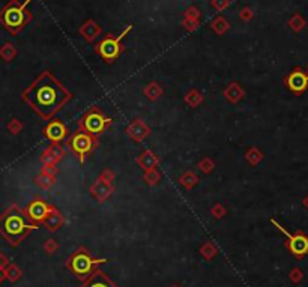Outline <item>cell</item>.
<instances>
[{
	"label": "cell",
	"instance_id": "6da1fadb",
	"mask_svg": "<svg viewBox=\"0 0 308 287\" xmlns=\"http://www.w3.org/2000/svg\"><path fill=\"white\" fill-rule=\"evenodd\" d=\"M23 98L41 117L51 119L72 98V94L45 71L27 87Z\"/></svg>",
	"mask_w": 308,
	"mask_h": 287
},
{
	"label": "cell",
	"instance_id": "7a4b0ae2",
	"mask_svg": "<svg viewBox=\"0 0 308 287\" xmlns=\"http://www.w3.org/2000/svg\"><path fill=\"white\" fill-rule=\"evenodd\" d=\"M33 229H36V224L18 209H11L0 218V231L12 244H18Z\"/></svg>",
	"mask_w": 308,
	"mask_h": 287
},
{
	"label": "cell",
	"instance_id": "3957f363",
	"mask_svg": "<svg viewBox=\"0 0 308 287\" xmlns=\"http://www.w3.org/2000/svg\"><path fill=\"white\" fill-rule=\"evenodd\" d=\"M102 262H106L104 259H93L86 249L81 248L77 249L75 253L70 257L68 260V268L71 269V271L80 277V278H86L93 272V268Z\"/></svg>",
	"mask_w": 308,
	"mask_h": 287
},
{
	"label": "cell",
	"instance_id": "277c9868",
	"mask_svg": "<svg viewBox=\"0 0 308 287\" xmlns=\"http://www.w3.org/2000/svg\"><path fill=\"white\" fill-rule=\"evenodd\" d=\"M110 123H111V119L106 116L99 109H91L81 117L80 127L88 134L93 137H99L101 134L106 133V130L110 127Z\"/></svg>",
	"mask_w": 308,
	"mask_h": 287
},
{
	"label": "cell",
	"instance_id": "5b68a950",
	"mask_svg": "<svg viewBox=\"0 0 308 287\" xmlns=\"http://www.w3.org/2000/svg\"><path fill=\"white\" fill-rule=\"evenodd\" d=\"M66 145L81 161H84V158L96 148V137L88 134L84 130H78L68 138Z\"/></svg>",
	"mask_w": 308,
	"mask_h": 287
},
{
	"label": "cell",
	"instance_id": "8992f818",
	"mask_svg": "<svg viewBox=\"0 0 308 287\" xmlns=\"http://www.w3.org/2000/svg\"><path fill=\"white\" fill-rule=\"evenodd\" d=\"M0 20H2L3 26L6 29H9L11 32H17L20 30L26 21H27V15L24 11V5H18L17 2L11 3L9 6H6L2 14H0Z\"/></svg>",
	"mask_w": 308,
	"mask_h": 287
},
{
	"label": "cell",
	"instance_id": "52a82bcc",
	"mask_svg": "<svg viewBox=\"0 0 308 287\" xmlns=\"http://www.w3.org/2000/svg\"><path fill=\"white\" fill-rule=\"evenodd\" d=\"M273 224H275L284 235L287 236V242H286V247H287V249L290 251V253H292L295 257H298V259H301V257H304L305 254H308V236L307 235H304L302 231H296V233H293V235H290V233L286 230V229H283L278 223H275V221H272Z\"/></svg>",
	"mask_w": 308,
	"mask_h": 287
},
{
	"label": "cell",
	"instance_id": "ba28073f",
	"mask_svg": "<svg viewBox=\"0 0 308 287\" xmlns=\"http://www.w3.org/2000/svg\"><path fill=\"white\" fill-rule=\"evenodd\" d=\"M286 86L290 92L296 95H302L308 89V74L304 69L296 68L286 77Z\"/></svg>",
	"mask_w": 308,
	"mask_h": 287
},
{
	"label": "cell",
	"instance_id": "9c48e42d",
	"mask_svg": "<svg viewBox=\"0 0 308 287\" xmlns=\"http://www.w3.org/2000/svg\"><path fill=\"white\" fill-rule=\"evenodd\" d=\"M127 32H124L121 37L119 38H107V39H104L102 41L99 45H98V53L99 55L104 57L106 60H109V62H113L119 55H121V41H122V38H124V35H125Z\"/></svg>",
	"mask_w": 308,
	"mask_h": 287
},
{
	"label": "cell",
	"instance_id": "30bf717a",
	"mask_svg": "<svg viewBox=\"0 0 308 287\" xmlns=\"http://www.w3.org/2000/svg\"><path fill=\"white\" fill-rule=\"evenodd\" d=\"M51 210H53V208H51L47 202L36 199L29 205L26 215L32 223H42V221L47 220V217L51 213Z\"/></svg>",
	"mask_w": 308,
	"mask_h": 287
},
{
	"label": "cell",
	"instance_id": "8fae6325",
	"mask_svg": "<svg viewBox=\"0 0 308 287\" xmlns=\"http://www.w3.org/2000/svg\"><path fill=\"white\" fill-rule=\"evenodd\" d=\"M44 135L53 143H62L68 137V130L60 119H50L44 127Z\"/></svg>",
	"mask_w": 308,
	"mask_h": 287
},
{
	"label": "cell",
	"instance_id": "7c38bea8",
	"mask_svg": "<svg viewBox=\"0 0 308 287\" xmlns=\"http://www.w3.org/2000/svg\"><path fill=\"white\" fill-rule=\"evenodd\" d=\"M89 277L91 278L86 281V284H84L83 287H116L113 284V281L102 272H95V274L92 272Z\"/></svg>",
	"mask_w": 308,
	"mask_h": 287
},
{
	"label": "cell",
	"instance_id": "4fadbf2b",
	"mask_svg": "<svg viewBox=\"0 0 308 287\" xmlns=\"http://www.w3.org/2000/svg\"><path fill=\"white\" fill-rule=\"evenodd\" d=\"M60 223H62V217H60V213H59V212H56V210L53 209V210H51V213L47 217L45 224L48 226V229H50V230H56V229L60 226Z\"/></svg>",
	"mask_w": 308,
	"mask_h": 287
},
{
	"label": "cell",
	"instance_id": "5bb4252c",
	"mask_svg": "<svg viewBox=\"0 0 308 287\" xmlns=\"http://www.w3.org/2000/svg\"><path fill=\"white\" fill-rule=\"evenodd\" d=\"M290 26H292V27H293L295 30H301V29H302V27L305 26V21H304V20L301 19V17H299V15H295V17H293V19H292V20H290Z\"/></svg>",
	"mask_w": 308,
	"mask_h": 287
},
{
	"label": "cell",
	"instance_id": "9a60e30c",
	"mask_svg": "<svg viewBox=\"0 0 308 287\" xmlns=\"http://www.w3.org/2000/svg\"><path fill=\"white\" fill-rule=\"evenodd\" d=\"M302 278H304V274L299 271V269H293V271L290 272V280H292L293 283H299Z\"/></svg>",
	"mask_w": 308,
	"mask_h": 287
},
{
	"label": "cell",
	"instance_id": "2e32d148",
	"mask_svg": "<svg viewBox=\"0 0 308 287\" xmlns=\"http://www.w3.org/2000/svg\"><path fill=\"white\" fill-rule=\"evenodd\" d=\"M302 205H304V206H305V208L308 209V195H307V197H305V199L302 200Z\"/></svg>",
	"mask_w": 308,
	"mask_h": 287
},
{
	"label": "cell",
	"instance_id": "e0dca14e",
	"mask_svg": "<svg viewBox=\"0 0 308 287\" xmlns=\"http://www.w3.org/2000/svg\"><path fill=\"white\" fill-rule=\"evenodd\" d=\"M305 73H307V74H308V68H307V71H305Z\"/></svg>",
	"mask_w": 308,
	"mask_h": 287
}]
</instances>
